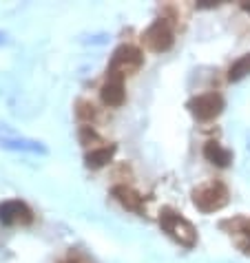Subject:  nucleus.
<instances>
[{
  "mask_svg": "<svg viewBox=\"0 0 250 263\" xmlns=\"http://www.w3.org/2000/svg\"><path fill=\"white\" fill-rule=\"evenodd\" d=\"M0 148L5 151H25L35 153V155H47V146L35 140H25V137H0Z\"/></svg>",
  "mask_w": 250,
  "mask_h": 263,
  "instance_id": "8",
  "label": "nucleus"
},
{
  "mask_svg": "<svg viewBox=\"0 0 250 263\" xmlns=\"http://www.w3.org/2000/svg\"><path fill=\"white\" fill-rule=\"evenodd\" d=\"M248 76H250V53L241 55L239 60L233 64L230 71H228V80H230V82H241V80Z\"/></svg>",
  "mask_w": 250,
  "mask_h": 263,
  "instance_id": "12",
  "label": "nucleus"
},
{
  "mask_svg": "<svg viewBox=\"0 0 250 263\" xmlns=\"http://www.w3.org/2000/svg\"><path fill=\"white\" fill-rule=\"evenodd\" d=\"M76 113H78V118H80V120L89 122V120H93V118H95V106H93V104H89V102H80Z\"/></svg>",
  "mask_w": 250,
  "mask_h": 263,
  "instance_id": "13",
  "label": "nucleus"
},
{
  "mask_svg": "<svg viewBox=\"0 0 250 263\" xmlns=\"http://www.w3.org/2000/svg\"><path fill=\"white\" fill-rule=\"evenodd\" d=\"M113 197L122 203L124 208L133 210V213H139V210H142V197H139L135 191H131L129 186H115L113 188Z\"/></svg>",
  "mask_w": 250,
  "mask_h": 263,
  "instance_id": "10",
  "label": "nucleus"
},
{
  "mask_svg": "<svg viewBox=\"0 0 250 263\" xmlns=\"http://www.w3.org/2000/svg\"><path fill=\"white\" fill-rule=\"evenodd\" d=\"M204 157L208 159L210 164L219 166V168H226L228 164H230V159H233L230 151L224 148V146L217 144V142H208V144L204 146Z\"/></svg>",
  "mask_w": 250,
  "mask_h": 263,
  "instance_id": "9",
  "label": "nucleus"
},
{
  "mask_svg": "<svg viewBox=\"0 0 250 263\" xmlns=\"http://www.w3.org/2000/svg\"><path fill=\"white\" fill-rule=\"evenodd\" d=\"M115 155V146H100V148H91V153H86L84 162L89 168H102L106 166Z\"/></svg>",
  "mask_w": 250,
  "mask_h": 263,
  "instance_id": "11",
  "label": "nucleus"
},
{
  "mask_svg": "<svg viewBox=\"0 0 250 263\" xmlns=\"http://www.w3.org/2000/svg\"><path fill=\"white\" fill-rule=\"evenodd\" d=\"M80 142L84 146H91V142H100V137L91 126H82L80 128Z\"/></svg>",
  "mask_w": 250,
  "mask_h": 263,
  "instance_id": "14",
  "label": "nucleus"
},
{
  "mask_svg": "<svg viewBox=\"0 0 250 263\" xmlns=\"http://www.w3.org/2000/svg\"><path fill=\"white\" fill-rule=\"evenodd\" d=\"M142 62H144L142 51L131 47V45H122L113 51V58H111V62H109V76L127 78L142 67Z\"/></svg>",
  "mask_w": 250,
  "mask_h": 263,
  "instance_id": "2",
  "label": "nucleus"
},
{
  "mask_svg": "<svg viewBox=\"0 0 250 263\" xmlns=\"http://www.w3.org/2000/svg\"><path fill=\"white\" fill-rule=\"evenodd\" d=\"M7 40H9V35H7V31H0V47H3Z\"/></svg>",
  "mask_w": 250,
  "mask_h": 263,
  "instance_id": "15",
  "label": "nucleus"
},
{
  "mask_svg": "<svg viewBox=\"0 0 250 263\" xmlns=\"http://www.w3.org/2000/svg\"><path fill=\"white\" fill-rule=\"evenodd\" d=\"M144 45L149 47L151 51H157V53H162V51H168L173 47V29L168 27L166 20H155L149 29L144 31Z\"/></svg>",
  "mask_w": 250,
  "mask_h": 263,
  "instance_id": "5",
  "label": "nucleus"
},
{
  "mask_svg": "<svg viewBox=\"0 0 250 263\" xmlns=\"http://www.w3.org/2000/svg\"><path fill=\"white\" fill-rule=\"evenodd\" d=\"M241 7H244V9H246V11L250 13V3H244V5H241Z\"/></svg>",
  "mask_w": 250,
  "mask_h": 263,
  "instance_id": "16",
  "label": "nucleus"
},
{
  "mask_svg": "<svg viewBox=\"0 0 250 263\" xmlns=\"http://www.w3.org/2000/svg\"><path fill=\"white\" fill-rule=\"evenodd\" d=\"M193 203L202 213H215V210H222L228 203V191L224 184L219 181H212V184L200 186L193 193Z\"/></svg>",
  "mask_w": 250,
  "mask_h": 263,
  "instance_id": "3",
  "label": "nucleus"
},
{
  "mask_svg": "<svg viewBox=\"0 0 250 263\" xmlns=\"http://www.w3.org/2000/svg\"><path fill=\"white\" fill-rule=\"evenodd\" d=\"M159 223L168 232V237H173L184 248H193L197 243V230L186 217L173 213V210H162Z\"/></svg>",
  "mask_w": 250,
  "mask_h": 263,
  "instance_id": "1",
  "label": "nucleus"
},
{
  "mask_svg": "<svg viewBox=\"0 0 250 263\" xmlns=\"http://www.w3.org/2000/svg\"><path fill=\"white\" fill-rule=\"evenodd\" d=\"M124 98H127V93H124V78L109 76L104 86H102V102L106 106L117 108L124 104Z\"/></svg>",
  "mask_w": 250,
  "mask_h": 263,
  "instance_id": "7",
  "label": "nucleus"
},
{
  "mask_svg": "<svg viewBox=\"0 0 250 263\" xmlns=\"http://www.w3.org/2000/svg\"><path fill=\"white\" fill-rule=\"evenodd\" d=\"M0 221L5 226H29L33 221V213L25 201H3L0 203Z\"/></svg>",
  "mask_w": 250,
  "mask_h": 263,
  "instance_id": "6",
  "label": "nucleus"
},
{
  "mask_svg": "<svg viewBox=\"0 0 250 263\" xmlns=\"http://www.w3.org/2000/svg\"><path fill=\"white\" fill-rule=\"evenodd\" d=\"M188 111L202 122L215 120L224 111V98L219 93H204L188 102Z\"/></svg>",
  "mask_w": 250,
  "mask_h": 263,
  "instance_id": "4",
  "label": "nucleus"
},
{
  "mask_svg": "<svg viewBox=\"0 0 250 263\" xmlns=\"http://www.w3.org/2000/svg\"><path fill=\"white\" fill-rule=\"evenodd\" d=\"M246 232H248V237H250V223H248V228H246Z\"/></svg>",
  "mask_w": 250,
  "mask_h": 263,
  "instance_id": "17",
  "label": "nucleus"
}]
</instances>
